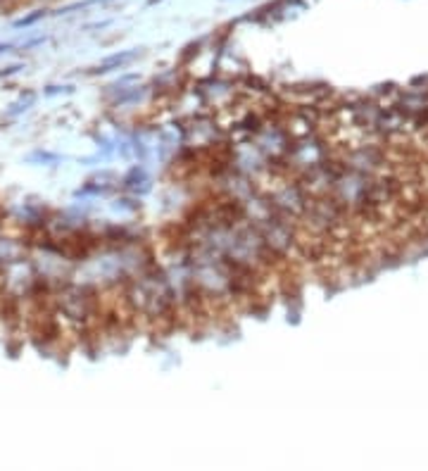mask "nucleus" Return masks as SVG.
Here are the masks:
<instances>
[{
  "instance_id": "obj_1",
  "label": "nucleus",
  "mask_w": 428,
  "mask_h": 471,
  "mask_svg": "<svg viewBox=\"0 0 428 471\" xmlns=\"http://www.w3.org/2000/svg\"><path fill=\"white\" fill-rule=\"evenodd\" d=\"M138 55L136 50H126V52H117V55H112V57H107V60H102L98 67L93 69V74H105V71H109V69H114V67H121V64H126V62H131L133 57Z\"/></svg>"
},
{
  "instance_id": "obj_2",
  "label": "nucleus",
  "mask_w": 428,
  "mask_h": 471,
  "mask_svg": "<svg viewBox=\"0 0 428 471\" xmlns=\"http://www.w3.org/2000/svg\"><path fill=\"white\" fill-rule=\"evenodd\" d=\"M31 103H34V93H29V95H27V100H19L17 105H12V107H15V110H12L10 115H17V112H22V110H27Z\"/></svg>"
},
{
  "instance_id": "obj_3",
  "label": "nucleus",
  "mask_w": 428,
  "mask_h": 471,
  "mask_svg": "<svg viewBox=\"0 0 428 471\" xmlns=\"http://www.w3.org/2000/svg\"><path fill=\"white\" fill-rule=\"evenodd\" d=\"M8 48H10V45H5V43H0V52H3V50H8Z\"/></svg>"
}]
</instances>
